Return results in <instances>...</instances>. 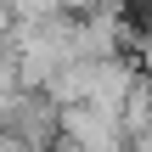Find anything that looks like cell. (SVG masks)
Wrapping results in <instances>:
<instances>
[{"label":"cell","instance_id":"3","mask_svg":"<svg viewBox=\"0 0 152 152\" xmlns=\"http://www.w3.org/2000/svg\"><path fill=\"white\" fill-rule=\"evenodd\" d=\"M130 152H152V130H147V135H135V147H130Z\"/></svg>","mask_w":152,"mask_h":152},{"label":"cell","instance_id":"2","mask_svg":"<svg viewBox=\"0 0 152 152\" xmlns=\"http://www.w3.org/2000/svg\"><path fill=\"white\" fill-rule=\"evenodd\" d=\"M11 39H17V17H11V6L0 0V62H11Z\"/></svg>","mask_w":152,"mask_h":152},{"label":"cell","instance_id":"4","mask_svg":"<svg viewBox=\"0 0 152 152\" xmlns=\"http://www.w3.org/2000/svg\"><path fill=\"white\" fill-rule=\"evenodd\" d=\"M147 17H152V0H147Z\"/></svg>","mask_w":152,"mask_h":152},{"label":"cell","instance_id":"1","mask_svg":"<svg viewBox=\"0 0 152 152\" xmlns=\"http://www.w3.org/2000/svg\"><path fill=\"white\" fill-rule=\"evenodd\" d=\"M56 141H62V152H130L135 130H130L124 113H107V107H90V102H68L62 118H56Z\"/></svg>","mask_w":152,"mask_h":152}]
</instances>
